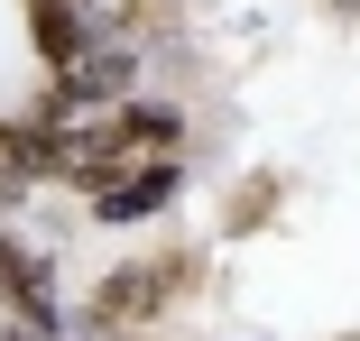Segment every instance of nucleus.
<instances>
[{
    "mask_svg": "<svg viewBox=\"0 0 360 341\" xmlns=\"http://www.w3.org/2000/svg\"><path fill=\"white\" fill-rule=\"evenodd\" d=\"M120 139H129V157H167V148L185 139V111H167V102H120Z\"/></svg>",
    "mask_w": 360,
    "mask_h": 341,
    "instance_id": "nucleus-4",
    "label": "nucleus"
},
{
    "mask_svg": "<svg viewBox=\"0 0 360 341\" xmlns=\"http://www.w3.org/2000/svg\"><path fill=\"white\" fill-rule=\"evenodd\" d=\"M176 277H185L176 258H139V267H111V277H102V295H93V314H102V323H120V332H139L148 314H167Z\"/></svg>",
    "mask_w": 360,
    "mask_h": 341,
    "instance_id": "nucleus-2",
    "label": "nucleus"
},
{
    "mask_svg": "<svg viewBox=\"0 0 360 341\" xmlns=\"http://www.w3.org/2000/svg\"><path fill=\"white\" fill-rule=\"evenodd\" d=\"M0 314H28V323H56L65 314L56 305V267L37 249H19V240H0Z\"/></svg>",
    "mask_w": 360,
    "mask_h": 341,
    "instance_id": "nucleus-3",
    "label": "nucleus"
},
{
    "mask_svg": "<svg viewBox=\"0 0 360 341\" xmlns=\"http://www.w3.org/2000/svg\"><path fill=\"white\" fill-rule=\"evenodd\" d=\"M176 194H185V166H176V157H139V166H120V175L93 194V222H111V231H120V222H148V213H167Z\"/></svg>",
    "mask_w": 360,
    "mask_h": 341,
    "instance_id": "nucleus-1",
    "label": "nucleus"
},
{
    "mask_svg": "<svg viewBox=\"0 0 360 341\" xmlns=\"http://www.w3.org/2000/svg\"><path fill=\"white\" fill-rule=\"evenodd\" d=\"M342 10H360V0H342Z\"/></svg>",
    "mask_w": 360,
    "mask_h": 341,
    "instance_id": "nucleus-5",
    "label": "nucleus"
}]
</instances>
